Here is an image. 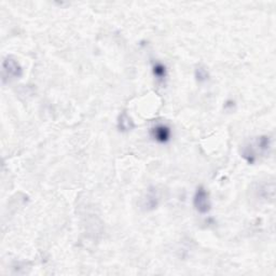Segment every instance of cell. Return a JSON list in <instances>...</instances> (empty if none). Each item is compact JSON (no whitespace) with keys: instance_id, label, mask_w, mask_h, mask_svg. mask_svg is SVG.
Returning <instances> with one entry per match:
<instances>
[{"instance_id":"obj_1","label":"cell","mask_w":276,"mask_h":276,"mask_svg":"<svg viewBox=\"0 0 276 276\" xmlns=\"http://www.w3.org/2000/svg\"><path fill=\"white\" fill-rule=\"evenodd\" d=\"M272 147L271 137L268 135H262L256 137L252 142L247 144L242 150V158L248 164H254L260 156H266L268 154Z\"/></svg>"},{"instance_id":"obj_2","label":"cell","mask_w":276,"mask_h":276,"mask_svg":"<svg viewBox=\"0 0 276 276\" xmlns=\"http://www.w3.org/2000/svg\"><path fill=\"white\" fill-rule=\"evenodd\" d=\"M23 76V68L16 58L8 55L2 62V81H13Z\"/></svg>"},{"instance_id":"obj_3","label":"cell","mask_w":276,"mask_h":276,"mask_svg":"<svg viewBox=\"0 0 276 276\" xmlns=\"http://www.w3.org/2000/svg\"><path fill=\"white\" fill-rule=\"evenodd\" d=\"M193 206L194 210L201 214V215H206L212 210V202L210 192L204 186H198L196 190L194 196H193Z\"/></svg>"},{"instance_id":"obj_4","label":"cell","mask_w":276,"mask_h":276,"mask_svg":"<svg viewBox=\"0 0 276 276\" xmlns=\"http://www.w3.org/2000/svg\"><path fill=\"white\" fill-rule=\"evenodd\" d=\"M172 128L164 123H158L150 130V136L158 144H168L172 140Z\"/></svg>"},{"instance_id":"obj_5","label":"cell","mask_w":276,"mask_h":276,"mask_svg":"<svg viewBox=\"0 0 276 276\" xmlns=\"http://www.w3.org/2000/svg\"><path fill=\"white\" fill-rule=\"evenodd\" d=\"M158 202H160V198H158L156 189L150 188L142 198V208L146 212L154 210L158 206Z\"/></svg>"},{"instance_id":"obj_6","label":"cell","mask_w":276,"mask_h":276,"mask_svg":"<svg viewBox=\"0 0 276 276\" xmlns=\"http://www.w3.org/2000/svg\"><path fill=\"white\" fill-rule=\"evenodd\" d=\"M116 128H118L119 132L126 134L135 128V123L128 112H123L119 114L118 120H116Z\"/></svg>"},{"instance_id":"obj_7","label":"cell","mask_w":276,"mask_h":276,"mask_svg":"<svg viewBox=\"0 0 276 276\" xmlns=\"http://www.w3.org/2000/svg\"><path fill=\"white\" fill-rule=\"evenodd\" d=\"M152 74L158 84H165V81H166L168 76L166 66L158 60L152 63Z\"/></svg>"},{"instance_id":"obj_8","label":"cell","mask_w":276,"mask_h":276,"mask_svg":"<svg viewBox=\"0 0 276 276\" xmlns=\"http://www.w3.org/2000/svg\"><path fill=\"white\" fill-rule=\"evenodd\" d=\"M194 77L198 84H205L210 80V72L204 65H198L194 69Z\"/></svg>"},{"instance_id":"obj_9","label":"cell","mask_w":276,"mask_h":276,"mask_svg":"<svg viewBox=\"0 0 276 276\" xmlns=\"http://www.w3.org/2000/svg\"><path fill=\"white\" fill-rule=\"evenodd\" d=\"M234 106H236V102H234V100H228L224 104V109L226 110H232L234 108Z\"/></svg>"}]
</instances>
